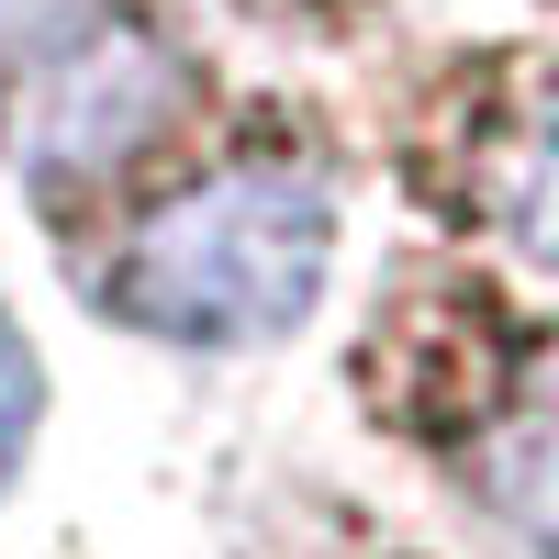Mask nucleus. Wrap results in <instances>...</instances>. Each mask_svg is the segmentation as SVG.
<instances>
[{
    "label": "nucleus",
    "mask_w": 559,
    "mask_h": 559,
    "mask_svg": "<svg viewBox=\"0 0 559 559\" xmlns=\"http://www.w3.org/2000/svg\"><path fill=\"white\" fill-rule=\"evenodd\" d=\"M324 258H336V202H324L313 168H213L191 191H168L112 258V313L146 324L168 347H258L292 336L324 292Z\"/></svg>",
    "instance_id": "nucleus-1"
},
{
    "label": "nucleus",
    "mask_w": 559,
    "mask_h": 559,
    "mask_svg": "<svg viewBox=\"0 0 559 559\" xmlns=\"http://www.w3.org/2000/svg\"><path fill=\"white\" fill-rule=\"evenodd\" d=\"M23 437H34V358H23V336H12V324H0V481H12Z\"/></svg>",
    "instance_id": "nucleus-2"
},
{
    "label": "nucleus",
    "mask_w": 559,
    "mask_h": 559,
    "mask_svg": "<svg viewBox=\"0 0 559 559\" xmlns=\"http://www.w3.org/2000/svg\"><path fill=\"white\" fill-rule=\"evenodd\" d=\"M79 12H90V0H0V34H12V45H57Z\"/></svg>",
    "instance_id": "nucleus-3"
}]
</instances>
